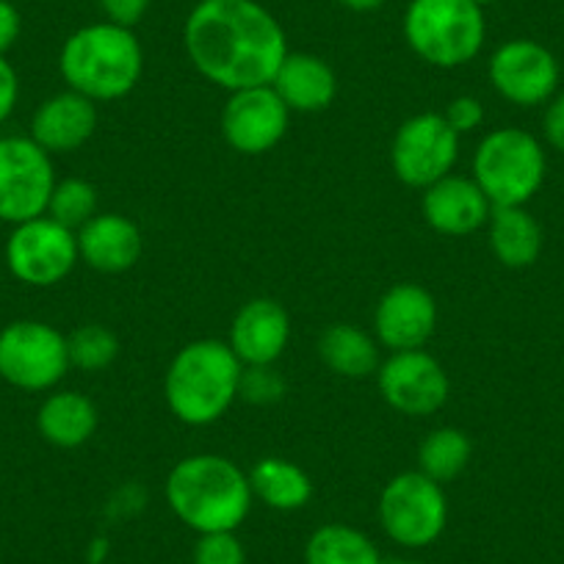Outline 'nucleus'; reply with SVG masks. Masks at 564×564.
<instances>
[{"label": "nucleus", "instance_id": "obj_1", "mask_svg": "<svg viewBox=\"0 0 564 564\" xmlns=\"http://www.w3.org/2000/svg\"><path fill=\"white\" fill-rule=\"evenodd\" d=\"M188 62L227 91L269 86L289 56V40L258 0H199L183 25Z\"/></svg>", "mask_w": 564, "mask_h": 564}, {"label": "nucleus", "instance_id": "obj_2", "mask_svg": "<svg viewBox=\"0 0 564 564\" xmlns=\"http://www.w3.org/2000/svg\"><path fill=\"white\" fill-rule=\"evenodd\" d=\"M166 503L197 534L236 531L252 509L249 476L219 454H194L170 470Z\"/></svg>", "mask_w": 564, "mask_h": 564}, {"label": "nucleus", "instance_id": "obj_3", "mask_svg": "<svg viewBox=\"0 0 564 564\" xmlns=\"http://www.w3.org/2000/svg\"><path fill=\"white\" fill-rule=\"evenodd\" d=\"M58 69L73 91L95 102H111L135 89L144 69V51L133 29L102 20L67 36Z\"/></svg>", "mask_w": 564, "mask_h": 564}, {"label": "nucleus", "instance_id": "obj_4", "mask_svg": "<svg viewBox=\"0 0 564 564\" xmlns=\"http://www.w3.org/2000/svg\"><path fill=\"white\" fill-rule=\"evenodd\" d=\"M241 371V360L225 340L186 344L166 368L164 395L172 415L186 426L216 423L238 399Z\"/></svg>", "mask_w": 564, "mask_h": 564}, {"label": "nucleus", "instance_id": "obj_5", "mask_svg": "<svg viewBox=\"0 0 564 564\" xmlns=\"http://www.w3.org/2000/svg\"><path fill=\"white\" fill-rule=\"evenodd\" d=\"M401 29L410 51L441 69L470 64L487 40L485 9L474 0H410Z\"/></svg>", "mask_w": 564, "mask_h": 564}, {"label": "nucleus", "instance_id": "obj_6", "mask_svg": "<svg viewBox=\"0 0 564 564\" xmlns=\"http://www.w3.org/2000/svg\"><path fill=\"white\" fill-rule=\"evenodd\" d=\"M547 159L536 135L523 128H498L479 141L474 181L492 208L525 205L545 183Z\"/></svg>", "mask_w": 564, "mask_h": 564}, {"label": "nucleus", "instance_id": "obj_7", "mask_svg": "<svg viewBox=\"0 0 564 564\" xmlns=\"http://www.w3.org/2000/svg\"><path fill=\"white\" fill-rule=\"evenodd\" d=\"M379 523L390 540L404 547H426L437 542L448 523L443 485L421 470L393 476L379 496Z\"/></svg>", "mask_w": 564, "mask_h": 564}, {"label": "nucleus", "instance_id": "obj_8", "mask_svg": "<svg viewBox=\"0 0 564 564\" xmlns=\"http://www.w3.org/2000/svg\"><path fill=\"white\" fill-rule=\"evenodd\" d=\"M67 335L34 318L0 329V379L18 390L42 393L67 377Z\"/></svg>", "mask_w": 564, "mask_h": 564}, {"label": "nucleus", "instance_id": "obj_9", "mask_svg": "<svg viewBox=\"0 0 564 564\" xmlns=\"http://www.w3.org/2000/svg\"><path fill=\"white\" fill-rule=\"evenodd\" d=\"M56 172L51 153L31 135L0 139V221L23 225L47 214Z\"/></svg>", "mask_w": 564, "mask_h": 564}, {"label": "nucleus", "instance_id": "obj_10", "mask_svg": "<svg viewBox=\"0 0 564 564\" xmlns=\"http://www.w3.org/2000/svg\"><path fill=\"white\" fill-rule=\"evenodd\" d=\"M459 159V135L446 117L423 111L401 122L390 144V164L395 177L410 188H430L452 175Z\"/></svg>", "mask_w": 564, "mask_h": 564}, {"label": "nucleus", "instance_id": "obj_11", "mask_svg": "<svg viewBox=\"0 0 564 564\" xmlns=\"http://www.w3.org/2000/svg\"><path fill=\"white\" fill-rule=\"evenodd\" d=\"M3 254L14 280L25 282L31 289H51L80 260L78 236L53 221L51 216H36L23 225H14Z\"/></svg>", "mask_w": 564, "mask_h": 564}, {"label": "nucleus", "instance_id": "obj_12", "mask_svg": "<svg viewBox=\"0 0 564 564\" xmlns=\"http://www.w3.org/2000/svg\"><path fill=\"white\" fill-rule=\"evenodd\" d=\"M377 384L384 404L410 417L435 415L452 393L443 366L423 349L393 351L379 362Z\"/></svg>", "mask_w": 564, "mask_h": 564}, {"label": "nucleus", "instance_id": "obj_13", "mask_svg": "<svg viewBox=\"0 0 564 564\" xmlns=\"http://www.w3.org/2000/svg\"><path fill=\"white\" fill-rule=\"evenodd\" d=\"M487 75L503 100L529 108L556 95L562 69L556 56L540 42L509 40L490 56Z\"/></svg>", "mask_w": 564, "mask_h": 564}, {"label": "nucleus", "instance_id": "obj_14", "mask_svg": "<svg viewBox=\"0 0 564 564\" xmlns=\"http://www.w3.org/2000/svg\"><path fill=\"white\" fill-rule=\"evenodd\" d=\"M291 111L274 86L230 91L221 111L225 141L241 155H263L274 150L289 130Z\"/></svg>", "mask_w": 564, "mask_h": 564}, {"label": "nucleus", "instance_id": "obj_15", "mask_svg": "<svg viewBox=\"0 0 564 564\" xmlns=\"http://www.w3.org/2000/svg\"><path fill=\"white\" fill-rule=\"evenodd\" d=\"M437 329V302L417 282H399L373 311L377 344L390 351H412L430 344Z\"/></svg>", "mask_w": 564, "mask_h": 564}, {"label": "nucleus", "instance_id": "obj_16", "mask_svg": "<svg viewBox=\"0 0 564 564\" xmlns=\"http://www.w3.org/2000/svg\"><path fill=\"white\" fill-rule=\"evenodd\" d=\"M291 340L289 311L276 300L258 296L236 313L230 324V349L241 366H274Z\"/></svg>", "mask_w": 564, "mask_h": 564}, {"label": "nucleus", "instance_id": "obj_17", "mask_svg": "<svg viewBox=\"0 0 564 564\" xmlns=\"http://www.w3.org/2000/svg\"><path fill=\"white\" fill-rule=\"evenodd\" d=\"M421 210L426 225L443 236H470L490 221L492 203L474 177L446 175L423 188Z\"/></svg>", "mask_w": 564, "mask_h": 564}, {"label": "nucleus", "instance_id": "obj_18", "mask_svg": "<svg viewBox=\"0 0 564 564\" xmlns=\"http://www.w3.org/2000/svg\"><path fill=\"white\" fill-rule=\"evenodd\" d=\"M95 130L97 102L73 89L47 97L31 119V139L51 155L75 153L95 135Z\"/></svg>", "mask_w": 564, "mask_h": 564}, {"label": "nucleus", "instance_id": "obj_19", "mask_svg": "<svg viewBox=\"0 0 564 564\" xmlns=\"http://www.w3.org/2000/svg\"><path fill=\"white\" fill-rule=\"evenodd\" d=\"M78 254L89 269L122 274L141 258V230L122 214H97L78 232Z\"/></svg>", "mask_w": 564, "mask_h": 564}, {"label": "nucleus", "instance_id": "obj_20", "mask_svg": "<svg viewBox=\"0 0 564 564\" xmlns=\"http://www.w3.org/2000/svg\"><path fill=\"white\" fill-rule=\"evenodd\" d=\"M276 95L289 106V111L316 113L333 106L338 95V78L324 58L313 53H291L282 58L274 80Z\"/></svg>", "mask_w": 564, "mask_h": 564}, {"label": "nucleus", "instance_id": "obj_21", "mask_svg": "<svg viewBox=\"0 0 564 564\" xmlns=\"http://www.w3.org/2000/svg\"><path fill=\"white\" fill-rule=\"evenodd\" d=\"M36 430L56 448H80L97 430V406L78 390L51 393L36 412Z\"/></svg>", "mask_w": 564, "mask_h": 564}, {"label": "nucleus", "instance_id": "obj_22", "mask_svg": "<svg viewBox=\"0 0 564 564\" xmlns=\"http://www.w3.org/2000/svg\"><path fill=\"white\" fill-rule=\"evenodd\" d=\"M490 249L496 260L507 269H529L542 254V227L525 205L512 208H492L490 221Z\"/></svg>", "mask_w": 564, "mask_h": 564}, {"label": "nucleus", "instance_id": "obj_23", "mask_svg": "<svg viewBox=\"0 0 564 564\" xmlns=\"http://www.w3.org/2000/svg\"><path fill=\"white\" fill-rule=\"evenodd\" d=\"M249 487L252 496L260 498L269 509L276 512H294L307 507L313 498V481L305 470L291 459L265 457L249 470Z\"/></svg>", "mask_w": 564, "mask_h": 564}, {"label": "nucleus", "instance_id": "obj_24", "mask_svg": "<svg viewBox=\"0 0 564 564\" xmlns=\"http://www.w3.org/2000/svg\"><path fill=\"white\" fill-rule=\"evenodd\" d=\"M318 357L333 373L346 379H362L377 373L379 346L366 329L355 324H333L318 338Z\"/></svg>", "mask_w": 564, "mask_h": 564}, {"label": "nucleus", "instance_id": "obj_25", "mask_svg": "<svg viewBox=\"0 0 564 564\" xmlns=\"http://www.w3.org/2000/svg\"><path fill=\"white\" fill-rule=\"evenodd\" d=\"M305 564H382L377 545L344 523L322 525L305 545Z\"/></svg>", "mask_w": 564, "mask_h": 564}, {"label": "nucleus", "instance_id": "obj_26", "mask_svg": "<svg viewBox=\"0 0 564 564\" xmlns=\"http://www.w3.org/2000/svg\"><path fill=\"white\" fill-rule=\"evenodd\" d=\"M470 454H474V446L463 430L441 426L423 437L421 448H417V470L437 485H446L468 468Z\"/></svg>", "mask_w": 564, "mask_h": 564}, {"label": "nucleus", "instance_id": "obj_27", "mask_svg": "<svg viewBox=\"0 0 564 564\" xmlns=\"http://www.w3.org/2000/svg\"><path fill=\"white\" fill-rule=\"evenodd\" d=\"M45 216H51L53 221L64 225L67 230L78 232L86 221L97 216V188L84 177L56 181Z\"/></svg>", "mask_w": 564, "mask_h": 564}, {"label": "nucleus", "instance_id": "obj_28", "mask_svg": "<svg viewBox=\"0 0 564 564\" xmlns=\"http://www.w3.org/2000/svg\"><path fill=\"white\" fill-rule=\"evenodd\" d=\"M69 368H80L86 373H97L111 366L119 355V340L102 324H86L73 335H67Z\"/></svg>", "mask_w": 564, "mask_h": 564}, {"label": "nucleus", "instance_id": "obj_29", "mask_svg": "<svg viewBox=\"0 0 564 564\" xmlns=\"http://www.w3.org/2000/svg\"><path fill=\"white\" fill-rule=\"evenodd\" d=\"M238 395L249 404H274L285 395V379L271 366H243Z\"/></svg>", "mask_w": 564, "mask_h": 564}, {"label": "nucleus", "instance_id": "obj_30", "mask_svg": "<svg viewBox=\"0 0 564 564\" xmlns=\"http://www.w3.org/2000/svg\"><path fill=\"white\" fill-rule=\"evenodd\" d=\"M194 564H247V551L236 531L199 534L194 545Z\"/></svg>", "mask_w": 564, "mask_h": 564}, {"label": "nucleus", "instance_id": "obj_31", "mask_svg": "<svg viewBox=\"0 0 564 564\" xmlns=\"http://www.w3.org/2000/svg\"><path fill=\"white\" fill-rule=\"evenodd\" d=\"M443 117H446V122L452 124L454 133L463 135V133H470V130H476L481 122H485V106L470 95L454 97V100L448 102L446 111H443Z\"/></svg>", "mask_w": 564, "mask_h": 564}, {"label": "nucleus", "instance_id": "obj_32", "mask_svg": "<svg viewBox=\"0 0 564 564\" xmlns=\"http://www.w3.org/2000/svg\"><path fill=\"white\" fill-rule=\"evenodd\" d=\"M100 12L106 14V23L133 29L150 12V0H97Z\"/></svg>", "mask_w": 564, "mask_h": 564}, {"label": "nucleus", "instance_id": "obj_33", "mask_svg": "<svg viewBox=\"0 0 564 564\" xmlns=\"http://www.w3.org/2000/svg\"><path fill=\"white\" fill-rule=\"evenodd\" d=\"M20 97V78L18 69L7 62V56H0V124L12 117L14 106Z\"/></svg>", "mask_w": 564, "mask_h": 564}, {"label": "nucleus", "instance_id": "obj_34", "mask_svg": "<svg viewBox=\"0 0 564 564\" xmlns=\"http://www.w3.org/2000/svg\"><path fill=\"white\" fill-rule=\"evenodd\" d=\"M542 130H545V139L553 150L564 153V91L562 95H553L547 100L545 119H542Z\"/></svg>", "mask_w": 564, "mask_h": 564}, {"label": "nucleus", "instance_id": "obj_35", "mask_svg": "<svg viewBox=\"0 0 564 564\" xmlns=\"http://www.w3.org/2000/svg\"><path fill=\"white\" fill-rule=\"evenodd\" d=\"M20 31H23V18H20L18 7L12 0H0V56L12 51L14 42L20 40Z\"/></svg>", "mask_w": 564, "mask_h": 564}, {"label": "nucleus", "instance_id": "obj_36", "mask_svg": "<svg viewBox=\"0 0 564 564\" xmlns=\"http://www.w3.org/2000/svg\"><path fill=\"white\" fill-rule=\"evenodd\" d=\"M338 3L349 9V12H377L388 0H338Z\"/></svg>", "mask_w": 564, "mask_h": 564}, {"label": "nucleus", "instance_id": "obj_37", "mask_svg": "<svg viewBox=\"0 0 564 564\" xmlns=\"http://www.w3.org/2000/svg\"><path fill=\"white\" fill-rule=\"evenodd\" d=\"M382 564H421V562H410V558H393V562H382Z\"/></svg>", "mask_w": 564, "mask_h": 564}, {"label": "nucleus", "instance_id": "obj_38", "mask_svg": "<svg viewBox=\"0 0 564 564\" xmlns=\"http://www.w3.org/2000/svg\"><path fill=\"white\" fill-rule=\"evenodd\" d=\"M474 3H479V7L485 9V7H490V3H496V0H474Z\"/></svg>", "mask_w": 564, "mask_h": 564}]
</instances>
